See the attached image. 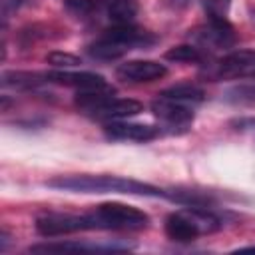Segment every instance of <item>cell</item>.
I'll use <instances>...</instances> for the list:
<instances>
[{
  "instance_id": "cell-11",
  "label": "cell",
  "mask_w": 255,
  "mask_h": 255,
  "mask_svg": "<svg viewBox=\"0 0 255 255\" xmlns=\"http://www.w3.org/2000/svg\"><path fill=\"white\" fill-rule=\"evenodd\" d=\"M104 133H106V137L116 139V141H139V143H143V141H151V139L159 137L161 128L118 120V122H108L104 126Z\"/></svg>"
},
{
  "instance_id": "cell-5",
  "label": "cell",
  "mask_w": 255,
  "mask_h": 255,
  "mask_svg": "<svg viewBox=\"0 0 255 255\" xmlns=\"http://www.w3.org/2000/svg\"><path fill=\"white\" fill-rule=\"evenodd\" d=\"M92 229H110V231H137L149 225V215L133 205L120 201H108L98 205L88 213Z\"/></svg>"
},
{
  "instance_id": "cell-1",
  "label": "cell",
  "mask_w": 255,
  "mask_h": 255,
  "mask_svg": "<svg viewBox=\"0 0 255 255\" xmlns=\"http://www.w3.org/2000/svg\"><path fill=\"white\" fill-rule=\"evenodd\" d=\"M46 185L52 189L72 191V193H122V195H141V197L165 195L163 189L151 183L129 179V177H120V175H90V173L56 175L48 179Z\"/></svg>"
},
{
  "instance_id": "cell-15",
  "label": "cell",
  "mask_w": 255,
  "mask_h": 255,
  "mask_svg": "<svg viewBox=\"0 0 255 255\" xmlns=\"http://www.w3.org/2000/svg\"><path fill=\"white\" fill-rule=\"evenodd\" d=\"M165 60L175 64H203V52L193 44H179L165 52Z\"/></svg>"
},
{
  "instance_id": "cell-18",
  "label": "cell",
  "mask_w": 255,
  "mask_h": 255,
  "mask_svg": "<svg viewBox=\"0 0 255 255\" xmlns=\"http://www.w3.org/2000/svg\"><path fill=\"white\" fill-rule=\"evenodd\" d=\"M64 8L76 18H90L98 10V0H64Z\"/></svg>"
},
{
  "instance_id": "cell-10",
  "label": "cell",
  "mask_w": 255,
  "mask_h": 255,
  "mask_svg": "<svg viewBox=\"0 0 255 255\" xmlns=\"http://www.w3.org/2000/svg\"><path fill=\"white\" fill-rule=\"evenodd\" d=\"M167 74V68L155 60H128L116 68V76L122 82L147 84L161 80Z\"/></svg>"
},
{
  "instance_id": "cell-12",
  "label": "cell",
  "mask_w": 255,
  "mask_h": 255,
  "mask_svg": "<svg viewBox=\"0 0 255 255\" xmlns=\"http://www.w3.org/2000/svg\"><path fill=\"white\" fill-rule=\"evenodd\" d=\"M46 82L74 88L78 92L82 90H108L112 88L104 76L94 72H70V70H52L46 74Z\"/></svg>"
},
{
  "instance_id": "cell-13",
  "label": "cell",
  "mask_w": 255,
  "mask_h": 255,
  "mask_svg": "<svg viewBox=\"0 0 255 255\" xmlns=\"http://www.w3.org/2000/svg\"><path fill=\"white\" fill-rule=\"evenodd\" d=\"M137 10H139L137 0H110L108 18L112 24H133Z\"/></svg>"
},
{
  "instance_id": "cell-24",
  "label": "cell",
  "mask_w": 255,
  "mask_h": 255,
  "mask_svg": "<svg viewBox=\"0 0 255 255\" xmlns=\"http://www.w3.org/2000/svg\"><path fill=\"white\" fill-rule=\"evenodd\" d=\"M247 124H249V126H253V128H255V120H249V122H247Z\"/></svg>"
},
{
  "instance_id": "cell-4",
  "label": "cell",
  "mask_w": 255,
  "mask_h": 255,
  "mask_svg": "<svg viewBox=\"0 0 255 255\" xmlns=\"http://www.w3.org/2000/svg\"><path fill=\"white\" fill-rule=\"evenodd\" d=\"M165 235L171 241L187 243L221 229V219L207 207H185L165 217Z\"/></svg>"
},
{
  "instance_id": "cell-8",
  "label": "cell",
  "mask_w": 255,
  "mask_h": 255,
  "mask_svg": "<svg viewBox=\"0 0 255 255\" xmlns=\"http://www.w3.org/2000/svg\"><path fill=\"white\" fill-rule=\"evenodd\" d=\"M90 227L88 213L76 215V213H44L36 219V231L42 237H62V235H72L78 231H86Z\"/></svg>"
},
{
  "instance_id": "cell-21",
  "label": "cell",
  "mask_w": 255,
  "mask_h": 255,
  "mask_svg": "<svg viewBox=\"0 0 255 255\" xmlns=\"http://www.w3.org/2000/svg\"><path fill=\"white\" fill-rule=\"evenodd\" d=\"M22 6V0H0V16H2V22L6 24V20Z\"/></svg>"
},
{
  "instance_id": "cell-16",
  "label": "cell",
  "mask_w": 255,
  "mask_h": 255,
  "mask_svg": "<svg viewBox=\"0 0 255 255\" xmlns=\"http://www.w3.org/2000/svg\"><path fill=\"white\" fill-rule=\"evenodd\" d=\"M46 80V74H32V72H4L2 74V86H12V88H24L32 90L40 86Z\"/></svg>"
},
{
  "instance_id": "cell-20",
  "label": "cell",
  "mask_w": 255,
  "mask_h": 255,
  "mask_svg": "<svg viewBox=\"0 0 255 255\" xmlns=\"http://www.w3.org/2000/svg\"><path fill=\"white\" fill-rule=\"evenodd\" d=\"M205 16H227L231 8V0H203Z\"/></svg>"
},
{
  "instance_id": "cell-23",
  "label": "cell",
  "mask_w": 255,
  "mask_h": 255,
  "mask_svg": "<svg viewBox=\"0 0 255 255\" xmlns=\"http://www.w3.org/2000/svg\"><path fill=\"white\" fill-rule=\"evenodd\" d=\"M239 251H255V245H249V247H241Z\"/></svg>"
},
{
  "instance_id": "cell-6",
  "label": "cell",
  "mask_w": 255,
  "mask_h": 255,
  "mask_svg": "<svg viewBox=\"0 0 255 255\" xmlns=\"http://www.w3.org/2000/svg\"><path fill=\"white\" fill-rule=\"evenodd\" d=\"M255 72V50H229L213 64H207L205 76L215 80H231V78H251Z\"/></svg>"
},
{
  "instance_id": "cell-2",
  "label": "cell",
  "mask_w": 255,
  "mask_h": 255,
  "mask_svg": "<svg viewBox=\"0 0 255 255\" xmlns=\"http://www.w3.org/2000/svg\"><path fill=\"white\" fill-rule=\"evenodd\" d=\"M74 106L88 118L98 122L128 120L143 112V104L133 98H116L114 90H82L74 96Z\"/></svg>"
},
{
  "instance_id": "cell-7",
  "label": "cell",
  "mask_w": 255,
  "mask_h": 255,
  "mask_svg": "<svg viewBox=\"0 0 255 255\" xmlns=\"http://www.w3.org/2000/svg\"><path fill=\"white\" fill-rule=\"evenodd\" d=\"M151 112L155 120L159 122V128L169 133H183L193 124V110L187 104H181L177 100L157 96L151 102Z\"/></svg>"
},
{
  "instance_id": "cell-19",
  "label": "cell",
  "mask_w": 255,
  "mask_h": 255,
  "mask_svg": "<svg viewBox=\"0 0 255 255\" xmlns=\"http://www.w3.org/2000/svg\"><path fill=\"white\" fill-rule=\"evenodd\" d=\"M46 64H50L52 68L56 70H66V68H74V66H80L82 60L76 56V54H70V52H50L46 56Z\"/></svg>"
},
{
  "instance_id": "cell-22",
  "label": "cell",
  "mask_w": 255,
  "mask_h": 255,
  "mask_svg": "<svg viewBox=\"0 0 255 255\" xmlns=\"http://www.w3.org/2000/svg\"><path fill=\"white\" fill-rule=\"evenodd\" d=\"M189 2H191V0H163V4L169 6V8H173V10H181V8H185Z\"/></svg>"
},
{
  "instance_id": "cell-9",
  "label": "cell",
  "mask_w": 255,
  "mask_h": 255,
  "mask_svg": "<svg viewBox=\"0 0 255 255\" xmlns=\"http://www.w3.org/2000/svg\"><path fill=\"white\" fill-rule=\"evenodd\" d=\"M195 40H199L203 46H209L211 50H227L233 48L237 42L235 30L229 24L227 16H207V22L193 30L191 34Z\"/></svg>"
},
{
  "instance_id": "cell-14",
  "label": "cell",
  "mask_w": 255,
  "mask_h": 255,
  "mask_svg": "<svg viewBox=\"0 0 255 255\" xmlns=\"http://www.w3.org/2000/svg\"><path fill=\"white\" fill-rule=\"evenodd\" d=\"M159 96H165V98H171V100H177L181 104H187V106H193V104H201L205 100V92L195 86V84H175L163 92H159Z\"/></svg>"
},
{
  "instance_id": "cell-3",
  "label": "cell",
  "mask_w": 255,
  "mask_h": 255,
  "mask_svg": "<svg viewBox=\"0 0 255 255\" xmlns=\"http://www.w3.org/2000/svg\"><path fill=\"white\" fill-rule=\"evenodd\" d=\"M155 38L133 26V24H114L112 28L104 30V34L88 46V54L102 62H112L126 56L133 48H145L153 44Z\"/></svg>"
},
{
  "instance_id": "cell-17",
  "label": "cell",
  "mask_w": 255,
  "mask_h": 255,
  "mask_svg": "<svg viewBox=\"0 0 255 255\" xmlns=\"http://www.w3.org/2000/svg\"><path fill=\"white\" fill-rule=\"evenodd\" d=\"M225 100L233 102V104H253L255 102V80H253V84L247 82V84H239V86L231 88L225 94Z\"/></svg>"
}]
</instances>
